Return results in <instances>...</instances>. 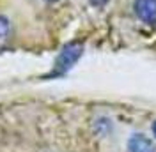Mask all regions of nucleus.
<instances>
[{
	"instance_id": "1",
	"label": "nucleus",
	"mask_w": 156,
	"mask_h": 152,
	"mask_svg": "<svg viewBox=\"0 0 156 152\" xmlns=\"http://www.w3.org/2000/svg\"><path fill=\"white\" fill-rule=\"evenodd\" d=\"M83 46L80 43H69L68 46H64V50L60 51L57 62H55V69H53V76H62L64 73H68L71 67L78 62V58L82 57Z\"/></svg>"
},
{
	"instance_id": "2",
	"label": "nucleus",
	"mask_w": 156,
	"mask_h": 152,
	"mask_svg": "<svg viewBox=\"0 0 156 152\" xmlns=\"http://www.w3.org/2000/svg\"><path fill=\"white\" fill-rule=\"evenodd\" d=\"M133 12L142 23L156 27V0H135Z\"/></svg>"
},
{
	"instance_id": "7",
	"label": "nucleus",
	"mask_w": 156,
	"mask_h": 152,
	"mask_svg": "<svg viewBox=\"0 0 156 152\" xmlns=\"http://www.w3.org/2000/svg\"><path fill=\"white\" fill-rule=\"evenodd\" d=\"M44 2H58V0H44Z\"/></svg>"
},
{
	"instance_id": "6",
	"label": "nucleus",
	"mask_w": 156,
	"mask_h": 152,
	"mask_svg": "<svg viewBox=\"0 0 156 152\" xmlns=\"http://www.w3.org/2000/svg\"><path fill=\"white\" fill-rule=\"evenodd\" d=\"M153 133H154V136H156V120L153 122Z\"/></svg>"
},
{
	"instance_id": "3",
	"label": "nucleus",
	"mask_w": 156,
	"mask_h": 152,
	"mask_svg": "<svg viewBox=\"0 0 156 152\" xmlns=\"http://www.w3.org/2000/svg\"><path fill=\"white\" fill-rule=\"evenodd\" d=\"M128 152H156V145L146 134L136 133L128 140Z\"/></svg>"
},
{
	"instance_id": "4",
	"label": "nucleus",
	"mask_w": 156,
	"mask_h": 152,
	"mask_svg": "<svg viewBox=\"0 0 156 152\" xmlns=\"http://www.w3.org/2000/svg\"><path fill=\"white\" fill-rule=\"evenodd\" d=\"M11 37V21L5 16H0V46H4Z\"/></svg>"
},
{
	"instance_id": "5",
	"label": "nucleus",
	"mask_w": 156,
	"mask_h": 152,
	"mask_svg": "<svg viewBox=\"0 0 156 152\" xmlns=\"http://www.w3.org/2000/svg\"><path fill=\"white\" fill-rule=\"evenodd\" d=\"M108 2H110V0H89V4L94 5V7H105Z\"/></svg>"
}]
</instances>
